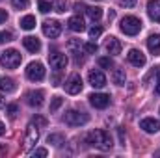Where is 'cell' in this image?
I'll return each mask as SVG.
<instances>
[{"label":"cell","mask_w":160,"mask_h":158,"mask_svg":"<svg viewBox=\"0 0 160 158\" xmlns=\"http://www.w3.org/2000/svg\"><path fill=\"white\" fill-rule=\"evenodd\" d=\"M86 140H88V143H89V145H93V147H95V149H99V151H110V149H112V145H114L112 136H110L106 130H101V128H97V130L89 132Z\"/></svg>","instance_id":"obj_1"},{"label":"cell","mask_w":160,"mask_h":158,"mask_svg":"<svg viewBox=\"0 0 160 158\" xmlns=\"http://www.w3.org/2000/svg\"><path fill=\"white\" fill-rule=\"evenodd\" d=\"M38 140H39V126L32 121L28 126H26V132H24V141H22V151L24 153H30L34 147H36V143H38Z\"/></svg>","instance_id":"obj_2"},{"label":"cell","mask_w":160,"mask_h":158,"mask_svg":"<svg viewBox=\"0 0 160 158\" xmlns=\"http://www.w3.org/2000/svg\"><path fill=\"white\" fill-rule=\"evenodd\" d=\"M119 28H121V32L127 34V36H136V34H140V30H142V21H140L138 17L127 15V17L121 19Z\"/></svg>","instance_id":"obj_3"},{"label":"cell","mask_w":160,"mask_h":158,"mask_svg":"<svg viewBox=\"0 0 160 158\" xmlns=\"http://www.w3.org/2000/svg\"><path fill=\"white\" fill-rule=\"evenodd\" d=\"M21 54L15 50V48H9V50H4L2 52V58H0V63L6 67V69H15L21 65Z\"/></svg>","instance_id":"obj_4"},{"label":"cell","mask_w":160,"mask_h":158,"mask_svg":"<svg viewBox=\"0 0 160 158\" xmlns=\"http://www.w3.org/2000/svg\"><path fill=\"white\" fill-rule=\"evenodd\" d=\"M63 121H65V125H69V126H80V125H86V123L89 121V116L84 114V112L69 110V112L63 116Z\"/></svg>","instance_id":"obj_5"},{"label":"cell","mask_w":160,"mask_h":158,"mask_svg":"<svg viewBox=\"0 0 160 158\" xmlns=\"http://www.w3.org/2000/svg\"><path fill=\"white\" fill-rule=\"evenodd\" d=\"M26 77H28V80H32V82L43 80L45 78V67H43V63H39V62L28 63V67H26Z\"/></svg>","instance_id":"obj_6"},{"label":"cell","mask_w":160,"mask_h":158,"mask_svg":"<svg viewBox=\"0 0 160 158\" xmlns=\"http://www.w3.org/2000/svg\"><path fill=\"white\" fill-rule=\"evenodd\" d=\"M43 34H45L47 37L54 39V37H58V36L62 34V24H60L58 21H45V22H43Z\"/></svg>","instance_id":"obj_7"},{"label":"cell","mask_w":160,"mask_h":158,"mask_svg":"<svg viewBox=\"0 0 160 158\" xmlns=\"http://www.w3.org/2000/svg\"><path fill=\"white\" fill-rule=\"evenodd\" d=\"M65 91L69 93V95H77L82 91V78H80V75H71L69 80L65 82Z\"/></svg>","instance_id":"obj_8"},{"label":"cell","mask_w":160,"mask_h":158,"mask_svg":"<svg viewBox=\"0 0 160 158\" xmlns=\"http://www.w3.org/2000/svg\"><path fill=\"white\" fill-rule=\"evenodd\" d=\"M48 62H50V67L56 69V71H62L67 67V56L62 54V52H52L48 56Z\"/></svg>","instance_id":"obj_9"},{"label":"cell","mask_w":160,"mask_h":158,"mask_svg":"<svg viewBox=\"0 0 160 158\" xmlns=\"http://www.w3.org/2000/svg\"><path fill=\"white\" fill-rule=\"evenodd\" d=\"M89 102H91V106L102 110V108H106L110 104V95H106V93H93V95H89Z\"/></svg>","instance_id":"obj_10"},{"label":"cell","mask_w":160,"mask_h":158,"mask_svg":"<svg viewBox=\"0 0 160 158\" xmlns=\"http://www.w3.org/2000/svg\"><path fill=\"white\" fill-rule=\"evenodd\" d=\"M88 80H89V84H91L93 87H104V86H106V77H104L102 71H99V69H91L89 75H88Z\"/></svg>","instance_id":"obj_11"},{"label":"cell","mask_w":160,"mask_h":158,"mask_svg":"<svg viewBox=\"0 0 160 158\" xmlns=\"http://www.w3.org/2000/svg\"><path fill=\"white\" fill-rule=\"evenodd\" d=\"M140 128H143L149 134H157L160 130V121H157L155 117H145L140 121Z\"/></svg>","instance_id":"obj_12"},{"label":"cell","mask_w":160,"mask_h":158,"mask_svg":"<svg viewBox=\"0 0 160 158\" xmlns=\"http://www.w3.org/2000/svg\"><path fill=\"white\" fill-rule=\"evenodd\" d=\"M127 58H128V62H130L132 65H136V67H143V65H145V56H143V52L138 50V48H130L128 54H127Z\"/></svg>","instance_id":"obj_13"},{"label":"cell","mask_w":160,"mask_h":158,"mask_svg":"<svg viewBox=\"0 0 160 158\" xmlns=\"http://www.w3.org/2000/svg\"><path fill=\"white\" fill-rule=\"evenodd\" d=\"M43 101H45V95H43V91H28L26 93V102L32 106V108H39L41 104H43Z\"/></svg>","instance_id":"obj_14"},{"label":"cell","mask_w":160,"mask_h":158,"mask_svg":"<svg viewBox=\"0 0 160 158\" xmlns=\"http://www.w3.org/2000/svg\"><path fill=\"white\" fill-rule=\"evenodd\" d=\"M104 48H106V52L108 54H121V48H123V45H121V41L118 37H108L106 43H104Z\"/></svg>","instance_id":"obj_15"},{"label":"cell","mask_w":160,"mask_h":158,"mask_svg":"<svg viewBox=\"0 0 160 158\" xmlns=\"http://www.w3.org/2000/svg\"><path fill=\"white\" fill-rule=\"evenodd\" d=\"M147 13L155 22H160V0H151L147 4Z\"/></svg>","instance_id":"obj_16"},{"label":"cell","mask_w":160,"mask_h":158,"mask_svg":"<svg viewBox=\"0 0 160 158\" xmlns=\"http://www.w3.org/2000/svg\"><path fill=\"white\" fill-rule=\"evenodd\" d=\"M22 45H24V48L30 50V52H39V48H41L39 39L34 37V36H26V37L22 39Z\"/></svg>","instance_id":"obj_17"},{"label":"cell","mask_w":160,"mask_h":158,"mask_svg":"<svg viewBox=\"0 0 160 158\" xmlns=\"http://www.w3.org/2000/svg\"><path fill=\"white\" fill-rule=\"evenodd\" d=\"M67 26H69L73 32H84V30H86L84 19H82L80 15H75V17H71V19H69V22H67Z\"/></svg>","instance_id":"obj_18"},{"label":"cell","mask_w":160,"mask_h":158,"mask_svg":"<svg viewBox=\"0 0 160 158\" xmlns=\"http://www.w3.org/2000/svg\"><path fill=\"white\" fill-rule=\"evenodd\" d=\"M147 48H149L151 54H155V56H158L160 54V36L158 34L149 36V39H147Z\"/></svg>","instance_id":"obj_19"},{"label":"cell","mask_w":160,"mask_h":158,"mask_svg":"<svg viewBox=\"0 0 160 158\" xmlns=\"http://www.w3.org/2000/svg\"><path fill=\"white\" fill-rule=\"evenodd\" d=\"M0 89L4 93H11V91H15V82L8 77H4V78H0Z\"/></svg>","instance_id":"obj_20"},{"label":"cell","mask_w":160,"mask_h":158,"mask_svg":"<svg viewBox=\"0 0 160 158\" xmlns=\"http://www.w3.org/2000/svg\"><path fill=\"white\" fill-rule=\"evenodd\" d=\"M112 80H114V84L116 86H125V80H127V77H125V71L123 69H114V73H112Z\"/></svg>","instance_id":"obj_21"},{"label":"cell","mask_w":160,"mask_h":158,"mask_svg":"<svg viewBox=\"0 0 160 158\" xmlns=\"http://www.w3.org/2000/svg\"><path fill=\"white\" fill-rule=\"evenodd\" d=\"M21 28H22V30H32V28H36V17H34V15L22 17V19H21Z\"/></svg>","instance_id":"obj_22"},{"label":"cell","mask_w":160,"mask_h":158,"mask_svg":"<svg viewBox=\"0 0 160 158\" xmlns=\"http://www.w3.org/2000/svg\"><path fill=\"white\" fill-rule=\"evenodd\" d=\"M47 141L52 143V145H56V147H60V145L65 143V138H63V134H48Z\"/></svg>","instance_id":"obj_23"},{"label":"cell","mask_w":160,"mask_h":158,"mask_svg":"<svg viewBox=\"0 0 160 158\" xmlns=\"http://www.w3.org/2000/svg\"><path fill=\"white\" fill-rule=\"evenodd\" d=\"M86 13L91 21H99L102 17V9L101 7H86Z\"/></svg>","instance_id":"obj_24"},{"label":"cell","mask_w":160,"mask_h":158,"mask_svg":"<svg viewBox=\"0 0 160 158\" xmlns=\"http://www.w3.org/2000/svg\"><path fill=\"white\" fill-rule=\"evenodd\" d=\"M80 47H82L80 39H69L67 41V50H69L71 54H80Z\"/></svg>","instance_id":"obj_25"},{"label":"cell","mask_w":160,"mask_h":158,"mask_svg":"<svg viewBox=\"0 0 160 158\" xmlns=\"http://www.w3.org/2000/svg\"><path fill=\"white\" fill-rule=\"evenodd\" d=\"M38 7H39L41 13H48V11L52 9V4L47 2V0H39V2H38Z\"/></svg>","instance_id":"obj_26"},{"label":"cell","mask_w":160,"mask_h":158,"mask_svg":"<svg viewBox=\"0 0 160 158\" xmlns=\"http://www.w3.org/2000/svg\"><path fill=\"white\" fill-rule=\"evenodd\" d=\"M54 9H56L58 13H65V11H67V0H56Z\"/></svg>","instance_id":"obj_27"},{"label":"cell","mask_w":160,"mask_h":158,"mask_svg":"<svg viewBox=\"0 0 160 158\" xmlns=\"http://www.w3.org/2000/svg\"><path fill=\"white\" fill-rule=\"evenodd\" d=\"M99 65L102 69H112L114 67V62H112V58H99Z\"/></svg>","instance_id":"obj_28"},{"label":"cell","mask_w":160,"mask_h":158,"mask_svg":"<svg viewBox=\"0 0 160 158\" xmlns=\"http://www.w3.org/2000/svg\"><path fill=\"white\" fill-rule=\"evenodd\" d=\"M84 50H86L88 54H95V52L99 50V47H97V43L89 41V43H86V45H84Z\"/></svg>","instance_id":"obj_29"},{"label":"cell","mask_w":160,"mask_h":158,"mask_svg":"<svg viewBox=\"0 0 160 158\" xmlns=\"http://www.w3.org/2000/svg\"><path fill=\"white\" fill-rule=\"evenodd\" d=\"M62 102H63V99H62V97H54V99H52V102H50V112H56V110L62 106Z\"/></svg>","instance_id":"obj_30"},{"label":"cell","mask_w":160,"mask_h":158,"mask_svg":"<svg viewBox=\"0 0 160 158\" xmlns=\"http://www.w3.org/2000/svg\"><path fill=\"white\" fill-rule=\"evenodd\" d=\"M101 34H102V28H101V26H91V28H89V37H91V39L99 37Z\"/></svg>","instance_id":"obj_31"},{"label":"cell","mask_w":160,"mask_h":158,"mask_svg":"<svg viewBox=\"0 0 160 158\" xmlns=\"http://www.w3.org/2000/svg\"><path fill=\"white\" fill-rule=\"evenodd\" d=\"M11 4H13L17 9H26L30 2H28V0H11Z\"/></svg>","instance_id":"obj_32"},{"label":"cell","mask_w":160,"mask_h":158,"mask_svg":"<svg viewBox=\"0 0 160 158\" xmlns=\"http://www.w3.org/2000/svg\"><path fill=\"white\" fill-rule=\"evenodd\" d=\"M6 112L9 114V117H15V114H17V104H9V106H6Z\"/></svg>","instance_id":"obj_33"},{"label":"cell","mask_w":160,"mask_h":158,"mask_svg":"<svg viewBox=\"0 0 160 158\" xmlns=\"http://www.w3.org/2000/svg\"><path fill=\"white\" fill-rule=\"evenodd\" d=\"M6 41H11V34L9 32H0V43H6Z\"/></svg>","instance_id":"obj_34"},{"label":"cell","mask_w":160,"mask_h":158,"mask_svg":"<svg viewBox=\"0 0 160 158\" xmlns=\"http://www.w3.org/2000/svg\"><path fill=\"white\" fill-rule=\"evenodd\" d=\"M119 4L125 7H132V6H136V0H119Z\"/></svg>","instance_id":"obj_35"},{"label":"cell","mask_w":160,"mask_h":158,"mask_svg":"<svg viewBox=\"0 0 160 158\" xmlns=\"http://www.w3.org/2000/svg\"><path fill=\"white\" fill-rule=\"evenodd\" d=\"M34 123H36L38 126H45V125H47V119L45 117H34Z\"/></svg>","instance_id":"obj_36"},{"label":"cell","mask_w":160,"mask_h":158,"mask_svg":"<svg viewBox=\"0 0 160 158\" xmlns=\"http://www.w3.org/2000/svg\"><path fill=\"white\" fill-rule=\"evenodd\" d=\"M6 21H8V11L6 9H0V24L6 22Z\"/></svg>","instance_id":"obj_37"},{"label":"cell","mask_w":160,"mask_h":158,"mask_svg":"<svg viewBox=\"0 0 160 158\" xmlns=\"http://www.w3.org/2000/svg\"><path fill=\"white\" fill-rule=\"evenodd\" d=\"M34 156H47V149H36Z\"/></svg>","instance_id":"obj_38"},{"label":"cell","mask_w":160,"mask_h":158,"mask_svg":"<svg viewBox=\"0 0 160 158\" xmlns=\"http://www.w3.org/2000/svg\"><path fill=\"white\" fill-rule=\"evenodd\" d=\"M155 91L160 95V69L157 71V87H155Z\"/></svg>","instance_id":"obj_39"},{"label":"cell","mask_w":160,"mask_h":158,"mask_svg":"<svg viewBox=\"0 0 160 158\" xmlns=\"http://www.w3.org/2000/svg\"><path fill=\"white\" fill-rule=\"evenodd\" d=\"M119 138H121V145H125V136H123V128H119Z\"/></svg>","instance_id":"obj_40"},{"label":"cell","mask_w":160,"mask_h":158,"mask_svg":"<svg viewBox=\"0 0 160 158\" xmlns=\"http://www.w3.org/2000/svg\"><path fill=\"white\" fill-rule=\"evenodd\" d=\"M4 132H6V126H4V123H0V136H2Z\"/></svg>","instance_id":"obj_41"},{"label":"cell","mask_w":160,"mask_h":158,"mask_svg":"<svg viewBox=\"0 0 160 158\" xmlns=\"http://www.w3.org/2000/svg\"><path fill=\"white\" fill-rule=\"evenodd\" d=\"M2 106H4V97L0 95V108H2Z\"/></svg>","instance_id":"obj_42"}]
</instances>
